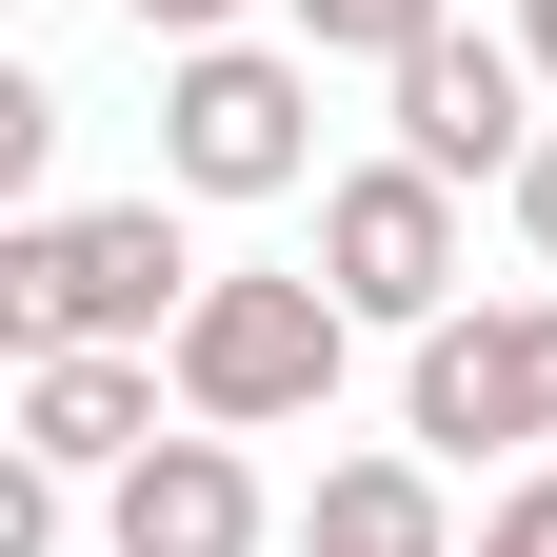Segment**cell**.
I'll return each instance as SVG.
<instances>
[{"mask_svg": "<svg viewBox=\"0 0 557 557\" xmlns=\"http://www.w3.org/2000/svg\"><path fill=\"white\" fill-rule=\"evenodd\" d=\"M199 319V239L160 199H100V220H0V338L21 359H81V338H160Z\"/></svg>", "mask_w": 557, "mask_h": 557, "instance_id": "1", "label": "cell"}, {"mask_svg": "<svg viewBox=\"0 0 557 557\" xmlns=\"http://www.w3.org/2000/svg\"><path fill=\"white\" fill-rule=\"evenodd\" d=\"M160 359H180V418L278 438V418H319V398H338L359 319H338V278H199V319L160 338Z\"/></svg>", "mask_w": 557, "mask_h": 557, "instance_id": "2", "label": "cell"}, {"mask_svg": "<svg viewBox=\"0 0 557 557\" xmlns=\"http://www.w3.org/2000/svg\"><path fill=\"white\" fill-rule=\"evenodd\" d=\"M319 160V60H278V40H180V81H160V180L180 199H278Z\"/></svg>", "mask_w": 557, "mask_h": 557, "instance_id": "3", "label": "cell"}, {"mask_svg": "<svg viewBox=\"0 0 557 557\" xmlns=\"http://www.w3.org/2000/svg\"><path fill=\"white\" fill-rule=\"evenodd\" d=\"M319 278H338L359 338H438L458 319V180H418V160L319 180Z\"/></svg>", "mask_w": 557, "mask_h": 557, "instance_id": "4", "label": "cell"}, {"mask_svg": "<svg viewBox=\"0 0 557 557\" xmlns=\"http://www.w3.org/2000/svg\"><path fill=\"white\" fill-rule=\"evenodd\" d=\"M398 418H418V458L557 438V299H478V319H438V338H418V379H398Z\"/></svg>", "mask_w": 557, "mask_h": 557, "instance_id": "5", "label": "cell"}, {"mask_svg": "<svg viewBox=\"0 0 557 557\" xmlns=\"http://www.w3.org/2000/svg\"><path fill=\"white\" fill-rule=\"evenodd\" d=\"M537 100H557V81H537L518 40H478V21H438V40L398 60V160H418V180H518L537 139H557Z\"/></svg>", "mask_w": 557, "mask_h": 557, "instance_id": "6", "label": "cell"}, {"mask_svg": "<svg viewBox=\"0 0 557 557\" xmlns=\"http://www.w3.org/2000/svg\"><path fill=\"white\" fill-rule=\"evenodd\" d=\"M100 537H120V557H259L278 518H259V458L220 438V418H180L160 458H120V478H100Z\"/></svg>", "mask_w": 557, "mask_h": 557, "instance_id": "7", "label": "cell"}, {"mask_svg": "<svg viewBox=\"0 0 557 557\" xmlns=\"http://www.w3.org/2000/svg\"><path fill=\"white\" fill-rule=\"evenodd\" d=\"M160 379H180V359H139V338L21 359V458H60V478H120V458H160Z\"/></svg>", "mask_w": 557, "mask_h": 557, "instance_id": "8", "label": "cell"}, {"mask_svg": "<svg viewBox=\"0 0 557 557\" xmlns=\"http://www.w3.org/2000/svg\"><path fill=\"white\" fill-rule=\"evenodd\" d=\"M299 557H458V518H438V458H338L319 498H299Z\"/></svg>", "mask_w": 557, "mask_h": 557, "instance_id": "9", "label": "cell"}, {"mask_svg": "<svg viewBox=\"0 0 557 557\" xmlns=\"http://www.w3.org/2000/svg\"><path fill=\"white\" fill-rule=\"evenodd\" d=\"M438 21H458V0H299V60H379V81H398Z\"/></svg>", "mask_w": 557, "mask_h": 557, "instance_id": "10", "label": "cell"}, {"mask_svg": "<svg viewBox=\"0 0 557 557\" xmlns=\"http://www.w3.org/2000/svg\"><path fill=\"white\" fill-rule=\"evenodd\" d=\"M0 557H60V458H0Z\"/></svg>", "mask_w": 557, "mask_h": 557, "instance_id": "11", "label": "cell"}, {"mask_svg": "<svg viewBox=\"0 0 557 557\" xmlns=\"http://www.w3.org/2000/svg\"><path fill=\"white\" fill-rule=\"evenodd\" d=\"M458 557H557V458H537V478H518V498H498V518H478Z\"/></svg>", "mask_w": 557, "mask_h": 557, "instance_id": "12", "label": "cell"}, {"mask_svg": "<svg viewBox=\"0 0 557 557\" xmlns=\"http://www.w3.org/2000/svg\"><path fill=\"white\" fill-rule=\"evenodd\" d=\"M259 0H139V40H239Z\"/></svg>", "mask_w": 557, "mask_h": 557, "instance_id": "13", "label": "cell"}, {"mask_svg": "<svg viewBox=\"0 0 557 557\" xmlns=\"http://www.w3.org/2000/svg\"><path fill=\"white\" fill-rule=\"evenodd\" d=\"M498 199H518V239H537V259H557V139H537V160H518V180H498Z\"/></svg>", "mask_w": 557, "mask_h": 557, "instance_id": "14", "label": "cell"}, {"mask_svg": "<svg viewBox=\"0 0 557 557\" xmlns=\"http://www.w3.org/2000/svg\"><path fill=\"white\" fill-rule=\"evenodd\" d=\"M518 60H537V81H557V0H518Z\"/></svg>", "mask_w": 557, "mask_h": 557, "instance_id": "15", "label": "cell"}]
</instances>
